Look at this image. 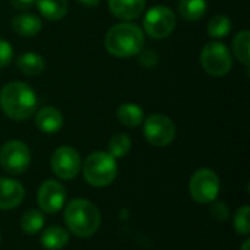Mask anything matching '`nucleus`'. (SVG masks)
Listing matches in <instances>:
<instances>
[{"label":"nucleus","instance_id":"f257e3e1","mask_svg":"<svg viewBox=\"0 0 250 250\" xmlns=\"http://www.w3.org/2000/svg\"><path fill=\"white\" fill-rule=\"evenodd\" d=\"M37 104L38 100L34 89L22 81H12L0 91V107L12 120L29 119L35 113Z\"/></svg>","mask_w":250,"mask_h":250},{"label":"nucleus","instance_id":"f03ea898","mask_svg":"<svg viewBox=\"0 0 250 250\" xmlns=\"http://www.w3.org/2000/svg\"><path fill=\"white\" fill-rule=\"evenodd\" d=\"M144 42L145 37L142 28L130 22L116 23L105 35L107 51L119 59H127L139 54L144 48Z\"/></svg>","mask_w":250,"mask_h":250},{"label":"nucleus","instance_id":"7ed1b4c3","mask_svg":"<svg viewBox=\"0 0 250 250\" xmlns=\"http://www.w3.org/2000/svg\"><path fill=\"white\" fill-rule=\"evenodd\" d=\"M64 221L72 234L86 239L98 231L101 226V214L91 201L73 199L66 205Z\"/></svg>","mask_w":250,"mask_h":250},{"label":"nucleus","instance_id":"20e7f679","mask_svg":"<svg viewBox=\"0 0 250 250\" xmlns=\"http://www.w3.org/2000/svg\"><path fill=\"white\" fill-rule=\"evenodd\" d=\"M83 177L95 188H104L114 182L117 176V161L108 152L95 151L83 163Z\"/></svg>","mask_w":250,"mask_h":250},{"label":"nucleus","instance_id":"39448f33","mask_svg":"<svg viewBox=\"0 0 250 250\" xmlns=\"http://www.w3.org/2000/svg\"><path fill=\"white\" fill-rule=\"evenodd\" d=\"M201 66L208 75L224 76L233 67V56L226 44L220 41H211L205 44L199 56Z\"/></svg>","mask_w":250,"mask_h":250},{"label":"nucleus","instance_id":"423d86ee","mask_svg":"<svg viewBox=\"0 0 250 250\" xmlns=\"http://www.w3.org/2000/svg\"><path fill=\"white\" fill-rule=\"evenodd\" d=\"M189 193L198 204H211L220 193V177L211 168H199L189 182Z\"/></svg>","mask_w":250,"mask_h":250},{"label":"nucleus","instance_id":"0eeeda50","mask_svg":"<svg viewBox=\"0 0 250 250\" xmlns=\"http://www.w3.org/2000/svg\"><path fill=\"white\" fill-rule=\"evenodd\" d=\"M31 164V151L26 144L18 139L7 141L0 148V166L9 174H22Z\"/></svg>","mask_w":250,"mask_h":250},{"label":"nucleus","instance_id":"6e6552de","mask_svg":"<svg viewBox=\"0 0 250 250\" xmlns=\"http://www.w3.org/2000/svg\"><path fill=\"white\" fill-rule=\"evenodd\" d=\"M176 13L167 6H154L144 16L145 32L157 40L171 35L176 28Z\"/></svg>","mask_w":250,"mask_h":250},{"label":"nucleus","instance_id":"1a4fd4ad","mask_svg":"<svg viewBox=\"0 0 250 250\" xmlns=\"http://www.w3.org/2000/svg\"><path fill=\"white\" fill-rule=\"evenodd\" d=\"M142 123H144V136L154 146L158 148L167 146L176 138L174 122L164 114H151Z\"/></svg>","mask_w":250,"mask_h":250},{"label":"nucleus","instance_id":"9d476101","mask_svg":"<svg viewBox=\"0 0 250 250\" xmlns=\"http://www.w3.org/2000/svg\"><path fill=\"white\" fill-rule=\"evenodd\" d=\"M50 164L53 173L60 180H72L81 170V155L75 148L63 145L53 152Z\"/></svg>","mask_w":250,"mask_h":250},{"label":"nucleus","instance_id":"9b49d317","mask_svg":"<svg viewBox=\"0 0 250 250\" xmlns=\"http://www.w3.org/2000/svg\"><path fill=\"white\" fill-rule=\"evenodd\" d=\"M66 202V189L60 182L45 180L38 188L37 204L40 209L45 214L59 212Z\"/></svg>","mask_w":250,"mask_h":250},{"label":"nucleus","instance_id":"f8f14e48","mask_svg":"<svg viewBox=\"0 0 250 250\" xmlns=\"http://www.w3.org/2000/svg\"><path fill=\"white\" fill-rule=\"evenodd\" d=\"M25 198L23 186L7 177H0V209L7 211L19 207Z\"/></svg>","mask_w":250,"mask_h":250},{"label":"nucleus","instance_id":"ddd939ff","mask_svg":"<svg viewBox=\"0 0 250 250\" xmlns=\"http://www.w3.org/2000/svg\"><path fill=\"white\" fill-rule=\"evenodd\" d=\"M63 114L51 105L42 107L35 113V125L42 133H57L63 126Z\"/></svg>","mask_w":250,"mask_h":250},{"label":"nucleus","instance_id":"4468645a","mask_svg":"<svg viewBox=\"0 0 250 250\" xmlns=\"http://www.w3.org/2000/svg\"><path fill=\"white\" fill-rule=\"evenodd\" d=\"M146 0H107L110 12L123 21L136 19L145 9Z\"/></svg>","mask_w":250,"mask_h":250},{"label":"nucleus","instance_id":"2eb2a0df","mask_svg":"<svg viewBox=\"0 0 250 250\" xmlns=\"http://www.w3.org/2000/svg\"><path fill=\"white\" fill-rule=\"evenodd\" d=\"M42 28V22L37 15L32 13H19L12 19V29L21 37H34Z\"/></svg>","mask_w":250,"mask_h":250},{"label":"nucleus","instance_id":"dca6fc26","mask_svg":"<svg viewBox=\"0 0 250 250\" xmlns=\"http://www.w3.org/2000/svg\"><path fill=\"white\" fill-rule=\"evenodd\" d=\"M16 67L28 76H37L41 75L45 69V62L42 59V56L28 51V53H22L16 57Z\"/></svg>","mask_w":250,"mask_h":250},{"label":"nucleus","instance_id":"f3484780","mask_svg":"<svg viewBox=\"0 0 250 250\" xmlns=\"http://www.w3.org/2000/svg\"><path fill=\"white\" fill-rule=\"evenodd\" d=\"M69 242V233L60 226H51L41 234V245L47 250L63 249Z\"/></svg>","mask_w":250,"mask_h":250},{"label":"nucleus","instance_id":"a211bd4d","mask_svg":"<svg viewBox=\"0 0 250 250\" xmlns=\"http://www.w3.org/2000/svg\"><path fill=\"white\" fill-rule=\"evenodd\" d=\"M40 13L48 21H59L66 16L69 3L67 0H35Z\"/></svg>","mask_w":250,"mask_h":250},{"label":"nucleus","instance_id":"6ab92c4d","mask_svg":"<svg viewBox=\"0 0 250 250\" xmlns=\"http://www.w3.org/2000/svg\"><path fill=\"white\" fill-rule=\"evenodd\" d=\"M117 120L126 127H138L144 122V110L135 103H125L117 108Z\"/></svg>","mask_w":250,"mask_h":250},{"label":"nucleus","instance_id":"aec40b11","mask_svg":"<svg viewBox=\"0 0 250 250\" xmlns=\"http://www.w3.org/2000/svg\"><path fill=\"white\" fill-rule=\"evenodd\" d=\"M179 13L186 21H198L207 12V0H179Z\"/></svg>","mask_w":250,"mask_h":250},{"label":"nucleus","instance_id":"412c9836","mask_svg":"<svg viewBox=\"0 0 250 250\" xmlns=\"http://www.w3.org/2000/svg\"><path fill=\"white\" fill-rule=\"evenodd\" d=\"M233 51L236 59L243 64L249 66L250 63V32L248 29L240 31L233 40Z\"/></svg>","mask_w":250,"mask_h":250},{"label":"nucleus","instance_id":"4be33fe9","mask_svg":"<svg viewBox=\"0 0 250 250\" xmlns=\"http://www.w3.org/2000/svg\"><path fill=\"white\" fill-rule=\"evenodd\" d=\"M45 224L44 214L37 211V209H29L26 211L22 218H21V229L26 234H37L42 230Z\"/></svg>","mask_w":250,"mask_h":250},{"label":"nucleus","instance_id":"5701e85b","mask_svg":"<svg viewBox=\"0 0 250 250\" xmlns=\"http://www.w3.org/2000/svg\"><path fill=\"white\" fill-rule=\"evenodd\" d=\"M130 148H132V139L126 133H117L108 142V154L116 160L126 157L130 152Z\"/></svg>","mask_w":250,"mask_h":250},{"label":"nucleus","instance_id":"b1692460","mask_svg":"<svg viewBox=\"0 0 250 250\" xmlns=\"http://www.w3.org/2000/svg\"><path fill=\"white\" fill-rule=\"evenodd\" d=\"M231 19L226 15H215L208 23V34L212 38H224L231 32Z\"/></svg>","mask_w":250,"mask_h":250},{"label":"nucleus","instance_id":"393cba45","mask_svg":"<svg viewBox=\"0 0 250 250\" xmlns=\"http://www.w3.org/2000/svg\"><path fill=\"white\" fill-rule=\"evenodd\" d=\"M250 208L249 205H243L242 208L237 209L236 215H234V230L236 233L242 234V236H248L250 233V221H249Z\"/></svg>","mask_w":250,"mask_h":250},{"label":"nucleus","instance_id":"a878e982","mask_svg":"<svg viewBox=\"0 0 250 250\" xmlns=\"http://www.w3.org/2000/svg\"><path fill=\"white\" fill-rule=\"evenodd\" d=\"M209 212H211V215H212V218L214 220H217V221H227L229 220V217H230V209H229V207L224 204V202H221V201H214V202H211V208H209Z\"/></svg>","mask_w":250,"mask_h":250},{"label":"nucleus","instance_id":"bb28decb","mask_svg":"<svg viewBox=\"0 0 250 250\" xmlns=\"http://www.w3.org/2000/svg\"><path fill=\"white\" fill-rule=\"evenodd\" d=\"M12 60H13V48H12V45L6 40L0 38V69L10 64Z\"/></svg>","mask_w":250,"mask_h":250},{"label":"nucleus","instance_id":"cd10ccee","mask_svg":"<svg viewBox=\"0 0 250 250\" xmlns=\"http://www.w3.org/2000/svg\"><path fill=\"white\" fill-rule=\"evenodd\" d=\"M139 62L146 67H152L158 63V56L151 50H145V51H141Z\"/></svg>","mask_w":250,"mask_h":250},{"label":"nucleus","instance_id":"c85d7f7f","mask_svg":"<svg viewBox=\"0 0 250 250\" xmlns=\"http://www.w3.org/2000/svg\"><path fill=\"white\" fill-rule=\"evenodd\" d=\"M10 4L16 10L25 12V10H29L35 4V0H10Z\"/></svg>","mask_w":250,"mask_h":250},{"label":"nucleus","instance_id":"c756f323","mask_svg":"<svg viewBox=\"0 0 250 250\" xmlns=\"http://www.w3.org/2000/svg\"><path fill=\"white\" fill-rule=\"evenodd\" d=\"M79 3H82L83 6H89V7H94V6H98L101 0H78Z\"/></svg>","mask_w":250,"mask_h":250},{"label":"nucleus","instance_id":"7c9ffc66","mask_svg":"<svg viewBox=\"0 0 250 250\" xmlns=\"http://www.w3.org/2000/svg\"><path fill=\"white\" fill-rule=\"evenodd\" d=\"M250 249V240H246L243 245H242V250H249Z\"/></svg>","mask_w":250,"mask_h":250},{"label":"nucleus","instance_id":"2f4dec72","mask_svg":"<svg viewBox=\"0 0 250 250\" xmlns=\"http://www.w3.org/2000/svg\"><path fill=\"white\" fill-rule=\"evenodd\" d=\"M0 243H1V236H0Z\"/></svg>","mask_w":250,"mask_h":250}]
</instances>
